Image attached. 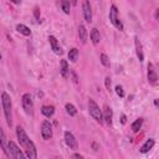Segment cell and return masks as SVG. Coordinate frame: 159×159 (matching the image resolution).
<instances>
[{
  "label": "cell",
  "mask_w": 159,
  "mask_h": 159,
  "mask_svg": "<svg viewBox=\"0 0 159 159\" xmlns=\"http://www.w3.org/2000/svg\"><path fill=\"white\" fill-rule=\"evenodd\" d=\"M1 103H2V108H4V114H5V119L9 127L12 125V114H11V98L6 92H2L1 94Z\"/></svg>",
  "instance_id": "obj_1"
},
{
  "label": "cell",
  "mask_w": 159,
  "mask_h": 159,
  "mask_svg": "<svg viewBox=\"0 0 159 159\" xmlns=\"http://www.w3.org/2000/svg\"><path fill=\"white\" fill-rule=\"evenodd\" d=\"M88 112H89V114L92 116V118H93L96 122H98L99 124H102V123H103L102 111L99 109L98 104H97L92 98H89V99H88Z\"/></svg>",
  "instance_id": "obj_2"
},
{
  "label": "cell",
  "mask_w": 159,
  "mask_h": 159,
  "mask_svg": "<svg viewBox=\"0 0 159 159\" xmlns=\"http://www.w3.org/2000/svg\"><path fill=\"white\" fill-rule=\"evenodd\" d=\"M109 21H111V24H112L116 29H118L119 31H123V30H124L123 22H122L120 19H119L118 10H117V6H116L114 4H113V5L111 6V9H109Z\"/></svg>",
  "instance_id": "obj_3"
},
{
  "label": "cell",
  "mask_w": 159,
  "mask_h": 159,
  "mask_svg": "<svg viewBox=\"0 0 159 159\" xmlns=\"http://www.w3.org/2000/svg\"><path fill=\"white\" fill-rule=\"evenodd\" d=\"M7 149H9L10 157L12 159H26V157L24 155V153L20 150V148L16 145L15 142H12V140L7 142Z\"/></svg>",
  "instance_id": "obj_4"
},
{
  "label": "cell",
  "mask_w": 159,
  "mask_h": 159,
  "mask_svg": "<svg viewBox=\"0 0 159 159\" xmlns=\"http://www.w3.org/2000/svg\"><path fill=\"white\" fill-rule=\"evenodd\" d=\"M22 108L25 109V112L27 114H32L34 113V102H32V98L30 96V93H25L22 94Z\"/></svg>",
  "instance_id": "obj_5"
},
{
  "label": "cell",
  "mask_w": 159,
  "mask_h": 159,
  "mask_svg": "<svg viewBox=\"0 0 159 159\" xmlns=\"http://www.w3.org/2000/svg\"><path fill=\"white\" fill-rule=\"evenodd\" d=\"M41 135L45 140H48L52 137V124L47 119H45L41 123Z\"/></svg>",
  "instance_id": "obj_6"
},
{
  "label": "cell",
  "mask_w": 159,
  "mask_h": 159,
  "mask_svg": "<svg viewBox=\"0 0 159 159\" xmlns=\"http://www.w3.org/2000/svg\"><path fill=\"white\" fill-rule=\"evenodd\" d=\"M147 77H148V82L152 86H157L158 83V75H157V70L154 67L153 63H148V71H147Z\"/></svg>",
  "instance_id": "obj_7"
},
{
  "label": "cell",
  "mask_w": 159,
  "mask_h": 159,
  "mask_svg": "<svg viewBox=\"0 0 159 159\" xmlns=\"http://www.w3.org/2000/svg\"><path fill=\"white\" fill-rule=\"evenodd\" d=\"M16 137H17V140H19V143H20V145H21L22 148H25V147L27 145V143L30 142V139H29L27 134L25 133L24 128L20 127V125L16 127Z\"/></svg>",
  "instance_id": "obj_8"
},
{
  "label": "cell",
  "mask_w": 159,
  "mask_h": 159,
  "mask_svg": "<svg viewBox=\"0 0 159 159\" xmlns=\"http://www.w3.org/2000/svg\"><path fill=\"white\" fill-rule=\"evenodd\" d=\"M24 149H25V154H26L27 159H37V149L32 140H30Z\"/></svg>",
  "instance_id": "obj_9"
},
{
  "label": "cell",
  "mask_w": 159,
  "mask_h": 159,
  "mask_svg": "<svg viewBox=\"0 0 159 159\" xmlns=\"http://www.w3.org/2000/svg\"><path fill=\"white\" fill-rule=\"evenodd\" d=\"M65 143L67 144V147H68L70 149H77V147H78L77 139H76L75 135H73L71 132H68V130L65 132Z\"/></svg>",
  "instance_id": "obj_10"
},
{
  "label": "cell",
  "mask_w": 159,
  "mask_h": 159,
  "mask_svg": "<svg viewBox=\"0 0 159 159\" xmlns=\"http://www.w3.org/2000/svg\"><path fill=\"white\" fill-rule=\"evenodd\" d=\"M82 12H83V17H84L86 22H91L92 21V9H91V4L88 0H84L82 2Z\"/></svg>",
  "instance_id": "obj_11"
},
{
  "label": "cell",
  "mask_w": 159,
  "mask_h": 159,
  "mask_svg": "<svg viewBox=\"0 0 159 159\" xmlns=\"http://www.w3.org/2000/svg\"><path fill=\"white\" fill-rule=\"evenodd\" d=\"M0 148L1 150L4 152V154L6 157H10V153H9V149H7V140H6V135L2 130V128L0 127Z\"/></svg>",
  "instance_id": "obj_12"
},
{
  "label": "cell",
  "mask_w": 159,
  "mask_h": 159,
  "mask_svg": "<svg viewBox=\"0 0 159 159\" xmlns=\"http://www.w3.org/2000/svg\"><path fill=\"white\" fill-rule=\"evenodd\" d=\"M102 118H103V120L108 124V125H111L112 124V118H113V112H112V108L111 107H108V106H104V108H103V112H102Z\"/></svg>",
  "instance_id": "obj_13"
},
{
  "label": "cell",
  "mask_w": 159,
  "mask_h": 159,
  "mask_svg": "<svg viewBox=\"0 0 159 159\" xmlns=\"http://www.w3.org/2000/svg\"><path fill=\"white\" fill-rule=\"evenodd\" d=\"M48 42H50V45H51L52 51H53L56 55H61V53H62V48L60 47L58 41H57V39H56L55 36H48Z\"/></svg>",
  "instance_id": "obj_14"
},
{
  "label": "cell",
  "mask_w": 159,
  "mask_h": 159,
  "mask_svg": "<svg viewBox=\"0 0 159 159\" xmlns=\"http://www.w3.org/2000/svg\"><path fill=\"white\" fill-rule=\"evenodd\" d=\"M134 45H135V52H137V56H138V60L140 62L144 61V52H143V46H142V42L139 41L138 37H134Z\"/></svg>",
  "instance_id": "obj_15"
},
{
  "label": "cell",
  "mask_w": 159,
  "mask_h": 159,
  "mask_svg": "<svg viewBox=\"0 0 159 159\" xmlns=\"http://www.w3.org/2000/svg\"><path fill=\"white\" fill-rule=\"evenodd\" d=\"M154 143H155V142H154V139H153V138L147 139V140H145V143H144V144L140 147L139 152H140V153H143V154L148 153V152H149V150H150V149L154 147Z\"/></svg>",
  "instance_id": "obj_16"
},
{
  "label": "cell",
  "mask_w": 159,
  "mask_h": 159,
  "mask_svg": "<svg viewBox=\"0 0 159 159\" xmlns=\"http://www.w3.org/2000/svg\"><path fill=\"white\" fill-rule=\"evenodd\" d=\"M78 36H80V40L82 43H86L87 42V37H88V32H87V29L84 25H80L78 26Z\"/></svg>",
  "instance_id": "obj_17"
},
{
  "label": "cell",
  "mask_w": 159,
  "mask_h": 159,
  "mask_svg": "<svg viewBox=\"0 0 159 159\" xmlns=\"http://www.w3.org/2000/svg\"><path fill=\"white\" fill-rule=\"evenodd\" d=\"M89 37H91V41H92V43H93V45H98V43H99V41H101V34H99V31H98L96 27L91 30Z\"/></svg>",
  "instance_id": "obj_18"
},
{
  "label": "cell",
  "mask_w": 159,
  "mask_h": 159,
  "mask_svg": "<svg viewBox=\"0 0 159 159\" xmlns=\"http://www.w3.org/2000/svg\"><path fill=\"white\" fill-rule=\"evenodd\" d=\"M60 73L63 78H67L68 77V73H70V67H68V63L66 60H61V67H60Z\"/></svg>",
  "instance_id": "obj_19"
},
{
  "label": "cell",
  "mask_w": 159,
  "mask_h": 159,
  "mask_svg": "<svg viewBox=\"0 0 159 159\" xmlns=\"http://www.w3.org/2000/svg\"><path fill=\"white\" fill-rule=\"evenodd\" d=\"M16 31H17L19 34L24 35V36H30V35H31V30H30L26 25H24V24H17V25H16Z\"/></svg>",
  "instance_id": "obj_20"
},
{
  "label": "cell",
  "mask_w": 159,
  "mask_h": 159,
  "mask_svg": "<svg viewBox=\"0 0 159 159\" xmlns=\"http://www.w3.org/2000/svg\"><path fill=\"white\" fill-rule=\"evenodd\" d=\"M41 113H42L45 117L50 118V117H52L53 113H55V107H53V106H42V107H41Z\"/></svg>",
  "instance_id": "obj_21"
},
{
  "label": "cell",
  "mask_w": 159,
  "mask_h": 159,
  "mask_svg": "<svg viewBox=\"0 0 159 159\" xmlns=\"http://www.w3.org/2000/svg\"><path fill=\"white\" fill-rule=\"evenodd\" d=\"M142 124H143V118H137V119L132 123L130 128H132V130H133L134 133H137V132L142 128Z\"/></svg>",
  "instance_id": "obj_22"
},
{
  "label": "cell",
  "mask_w": 159,
  "mask_h": 159,
  "mask_svg": "<svg viewBox=\"0 0 159 159\" xmlns=\"http://www.w3.org/2000/svg\"><path fill=\"white\" fill-rule=\"evenodd\" d=\"M77 58H78V50H77L76 47H73V48H71V50L68 51V60H70L71 62H76Z\"/></svg>",
  "instance_id": "obj_23"
},
{
  "label": "cell",
  "mask_w": 159,
  "mask_h": 159,
  "mask_svg": "<svg viewBox=\"0 0 159 159\" xmlns=\"http://www.w3.org/2000/svg\"><path fill=\"white\" fill-rule=\"evenodd\" d=\"M65 108H66L67 114H70L71 117H73V116H76V114H77V109H76V107H75L72 103H66Z\"/></svg>",
  "instance_id": "obj_24"
},
{
  "label": "cell",
  "mask_w": 159,
  "mask_h": 159,
  "mask_svg": "<svg viewBox=\"0 0 159 159\" xmlns=\"http://www.w3.org/2000/svg\"><path fill=\"white\" fill-rule=\"evenodd\" d=\"M61 7H62V10H63V12L65 14H70V11H71V4H70V1H61Z\"/></svg>",
  "instance_id": "obj_25"
},
{
  "label": "cell",
  "mask_w": 159,
  "mask_h": 159,
  "mask_svg": "<svg viewBox=\"0 0 159 159\" xmlns=\"http://www.w3.org/2000/svg\"><path fill=\"white\" fill-rule=\"evenodd\" d=\"M99 58H101V62H102V65L104 66V67H109V58H108V56L106 55V53H101V56H99Z\"/></svg>",
  "instance_id": "obj_26"
},
{
  "label": "cell",
  "mask_w": 159,
  "mask_h": 159,
  "mask_svg": "<svg viewBox=\"0 0 159 159\" xmlns=\"http://www.w3.org/2000/svg\"><path fill=\"white\" fill-rule=\"evenodd\" d=\"M116 93L119 96V97H124V91H123V87L122 86H116Z\"/></svg>",
  "instance_id": "obj_27"
},
{
  "label": "cell",
  "mask_w": 159,
  "mask_h": 159,
  "mask_svg": "<svg viewBox=\"0 0 159 159\" xmlns=\"http://www.w3.org/2000/svg\"><path fill=\"white\" fill-rule=\"evenodd\" d=\"M34 16H35V20H36L37 22H40V10H39V7H35V10H34Z\"/></svg>",
  "instance_id": "obj_28"
},
{
  "label": "cell",
  "mask_w": 159,
  "mask_h": 159,
  "mask_svg": "<svg viewBox=\"0 0 159 159\" xmlns=\"http://www.w3.org/2000/svg\"><path fill=\"white\" fill-rule=\"evenodd\" d=\"M104 84H106V88L109 91V89H111V78H109V77H106V80H104Z\"/></svg>",
  "instance_id": "obj_29"
},
{
  "label": "cell",
  "mask_w": 159,
  "mask_h": 159,
  "mask_svg": "<svg viewBox=\"0 0 159 159\" xmlns=\"http://www.w3.org/2000/svg\"><path fill=\"white\" fill-rule=\"evenodd\" d=\"M72 159H84V158H83V155H81L78 153H75V154H72Z\"/></svg>",
  "instance_id": "obj_30"
},
{
  "label": "cell",
  "mask_w": 159,
  "mask_h": 159,
  "mask_svg": "<svg viewBox=\"0 0 159 159\" xmlns=\"http://www.w3.org/2000/svg\"><path fill=\"white\" fill-rule=\"evenodd\" d=\"M125 122H127V117H125L124 114H122V117H120V123H122V124H124Z\"/></svg>",
  "instance_id": "obj_31"
},
{
  "label": "cell",
  "mask_w": 159,
  "mask_h": 159,
  "mask_svg": "<svg viewBox=\"0 0 159 159\" xmlns=\"http://www.w3.org/2000/svg\"><path fill=\"white\" fill-rule=\"evenodd\" d=\"M155 20H159V9L155 10Z\"/></svg>",
  "instance_id": "obj_32"
},
{
  "label": "cell",
  "mask_w": 159,
  "mask_h": 159,
  "mask_svg": "<svg viewBox=\"0 0 159 159\" xmlns=\"http://www.w3.org/2000/svg\"><path fill=\"white\" fill-rule=\"evenodd\" d=\"M93 148H94V150H97V148H98V145H97L96 143H93Z\"/></svg>",
  "instance_id": "obj_33"
},
{
  "label": "cell",
  "mask_w": 159,
  "mask_h": 159,
  "mask_svg": "<svg viewBox=\"0 0 159 159\" xmlns=\"http://www.w3.org/2000/svg\"><path fill=\"white\" fill-rule=\"evenodd\" d=\"M0 60H1V53H0Z\"/></svg>",
  "instance_id": "obj_34"
},
{
  "label": "cell",
  "mask_w": 159,
  "mask_h": 159,
  "mask_svg": "<svg viewBox=\"0 0 159 159\" xmlns=\"http://www.w3.org/2000/svg\"><path fill=\"white\" fill-rule=\"evenodd\" d=\"M56 159H60V158H56Z\"/></svg>",
  "instance_id": "obj_35"
}]
</instances>
